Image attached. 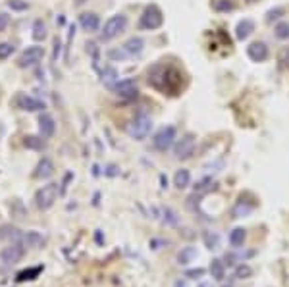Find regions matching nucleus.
<instances>
[{"label": "nucleus", "mask_w": 289, "mask_h": 287, "mask_svg": "<svg viewBox=\"0 0 289 287\" xmlns=\"http://www.w3.org/2000/svg\"><path fill=\"white\" fill-rule=\"evenodd\" d=\"M176 287H187V286H185V282H178V284H176Z\"/></svg>", "instance_id": "obj_40"}, {"label": "nucleus", "mask_w": 289, "mask_h": 287, "mask_svg": "<svg viewBox=\"0 0 289 287\" xmlns=\"http://www.w3.org/2000/svg\"><path fill=\"white\" fill-rule=\"evenodd\" d=\"M204 274V270L202 268H197V270H189L187 272V278H200Z\"/></svg>", "instance_id": "obj_37"}, {"label": "nucleus", "mask_w": 289, "mask_h": 287, "mask_svg": "<svg viewBox=\"0 0 289 287\" xmlns=\"http://www.w3.org/2000/svg\"><path fill=\"white\" fill-rule=\"evenodd\" d=\"M162 23H164L162 10L158 6H154V4L146 6L143 16H141V19H139V27L144 29V31H152V29H158Z\"/></svg>", "instance_id": "obj_1"}, {"label": "nucleus", "mask_w": 289, "mask_h": 287, "mask_svg": "<svg viewBox=\"0 0 289 287\" xmlns=\"http://www.w3.org/2000/svg\"><path fill=\"white\" fill-rule=\"evenodd\" d=\"M10 25V16L8 14H0V31H6V27Z\"/></svg>", "instance_id": "obj_35"}, {"label": "nucleus", "mask_w": 289, "mask_h": 287, "mask_svg": "<svg viewBox=\"0 0 289 287\" xmlns=\"http://www.w3.org/2000/svg\"><path fill=\"white\" fill-rule=\"evenodd\" d=\"M33 39L35 41H45L47 39V25L43 23V19H37L33 23Z\"/></svg>", "instance_id": "obj_22"}, {"label": "nucleus", "mask_w": 289, "mask_h": 287, "mask_svg": "<svg viewBox=\"0 0 289 287\" xmlns=\"http://www.w3.org/2000/svg\"><path fill=\"white\" fill-rule=\"evenodd\" d=\"M116 79H118V71H116L114 68H104V69H102V83H104V85L112 87Z\"/></svg>", "instance_id": "obj_24"}, {"label": "nucleus", "mask_w": 289, "mask_h": 287, "mask_svg": "<svg viewBox=\"0 0 289 287\" xmlns=\"http://www.w3.org/2000/svg\"><path fill=\"white\" fill-rule=\"evenodd\" d=\"M23 254H25V249H23L21 243H10L8 247L2 249V253H0V260H2L6 266H12V264L19 262V260L23 258Z\"/></svg>", "instance_id": "obj_6"}, {"label": "nucleus", "mask_w": 289, "mask_h": 287, "mask_svg": "<svg viewBox=\"0 0 289 287\" xmlns=\"http://www.w3.org/2000/svg\"><path fill=\"white\" fill-rule=\"evenodd\" d=\"M199 287H212V284H210V282H200Z\"/></svg>", "instance_id": "obj_39"}, {"label": "nucleus", "mask_w": 289, "mask_h": 287, "mask_svg": "<svg viewBox=\"0 0 289 287\" xmlns=\"http://www.w3.org/2000/svg\"><path fill=\"white\" fill-rule=\"evenodd\" d=\"M144 43L141 37H131L126 45H124V51L127 52V54H131V56H135V54H139L141 51H143Z\"/></svg>", "instance_id": "obj_17"}, {"label": "nucleus", "mask_w": 289, "mask_h": 287, "mask_svg": "<svg viewBox=\"0 0 289 287\" xmlns=\"http://www.w3.org/2000/svg\"><path fill=\"white\" fill-rule=\"evenodd\" d=\"M204 241H206L208 249H216V245H218V235H210V233H206V235H204Z\"/></svg>", "instance_id": "obj_34"}, {"label": "nucleus", "mask_w": 289, "mask_h": 287, "mask_svg": "<svg viewBox=\"0 0 289 287\" xmlns=\"http://www.w3.org/2000/svg\"><path fill=\"white\" fill-rule=\"evenodd\" d=\"M60 47H62V45H60V41L56 39V41H54V54H52V60L58 58V54H60Z\"/></svg>", "instance_id": "obj_38"}, {"label": "nucleus", "mask_w": 289, "mask_h": 287, "mask_svg": "<svg viewBox=\"0 0 289 287\" xmlns=\"http://www.w3.org/2000/svg\"><path fill=\"white\" fill-rule=\"evenodd\" d=\"M212 8L216 12H232V10H235V4H234V0H214Z\"/></svg>", "instance_id": "obj_25"}, {"label": "nucleus", "mask_w": 289, "mask_h": 287, "mask_svg": "<svg viewBox=\"0 0 289 287\" xmlns=\"http://www.w3.org/2000/svg\"><path fill=\"white\" fill-rule=\"evenodd\" d=\"M234 276H235L237 280H247V278H251V276H253V268H251L249 264H239V266L235 268Z\"/></svg>", "instance_id": "obj_26"}, {"label": "nucleus", "mask_w": 289, "mask_h": 287, "mask_svg": "<svg viewBox=\"0 0 289 287\" xmlns=\"http://www.w3.org/2000/svg\"><path fill=\"white\" fill-rule=\"evenodd\" d=\"M245 237H247L245 230L243 228H235V230L230 233V245L235 247V249H239V247H243V243H245Z\"/></svg>", "instance_id": "obj_21"}, {"label": "nucleus", "mask_w": 289, "mask_h": 287, "mask_svg": "<svg viewBox=\"0 0 289 287\" xmlns=\"http://www.w3.org/2000/svg\"><path fill=\"white\" fill-rule=\"evenodd\" d=\"M79 25L85 31H96L98 25H100V19H98V16L93 14V12H85V14L79 16Z\"/></svg>", "instance_id": "obj_14"}, {"label": "nucleus", "mask_w": 289, "mask_h": 287, "mask_svg": "<svg viewBox=\"0 0 289 287\" xmlns=\"http://www.w3.org/2000/svg\"><path fill=\"white\" fill-rule=\"evenodd\" d=\"M224 287H230V286H224Z\"/></svg>", "instance_id": "obj_41"}, {"label": "nucleus", "mask_w": 289, "mask_h": 287, "mask_svg": "<svg viewBox=\"0 0 289 287\" xmlns=\"http://www.w3.org/2000/svg\"><path fill=\"white\" fill-rule=\"evenodd\" d=\"M284 14H286V10H284V8H274V10H270V12L266 14V19H268V21H274V19L282 17Z\"/></svg>", "instance_id": "obj_33"}, {"label": "nucleus", "mask_w": 289, "mask_h": 287, "mask_svg": "<svg viewBox=\"0 0 289 287\" xmlns=\"http://www.w3.org/2000/svg\"><path fill=\"white\" fill-rule=\"evenodd\" d=\"M45 245V237L39 233V231H27L23 235V247H33V249H39Z\"/></svg>", "instance_id": "obj_15"}, {"label": "nucleus", "mask_w": 289, "mask_h": 287, "mask_svg": "<svg viewBox=\"0 0 289 287\" xmlns=\"http://www.w3.org/2000/svg\"><path fill=\"white\" fill-rule=\"evenodd\" d=\"M39 131H41V137L43 139H50L56 131V123H54V118L50 114H43L39 118Z\"/></svg>", "instance_id": "obj_12"}, {"label": "nucleus", "mask_w": 289, "mask_h": 287, "mask_svg": "<svg viewBox=\"0 0 289 287\" xmlns=\"http://www.w3.org/2000/svg\"><path fill=\"white\" fill-rule=\"evenodd\" d=\"M247 54H249V58H251L253 62H264L270 52H268L266 43L256 41V43H251V45L247 47Z\"/></svg>", "instance_id": "obj_11"}, {"label": "nucleus", "mask_w": 289, "mask_h": 287, "mask_svg": "<svg viewBox=\"0 0 289 287\" xmlns=\"http://www.w3.org/2000/svg\"><path fill=\"white\" fill-rule=\"evenodd\" d=\"M152 129V119L146 114H139L129 125H127V135L135 141H143L144 137L150 133Z\"/></svg>", "instance_id": "obj_2"}, {"label": "nucleus", "mask_w": 289, "mask_h": 287, "mask_svg": "<svg viewBox=\"0 0 289 287\" xmlns=\"http://www.w3.org/2000/svg\"><path fill=\"white\" fill-rule=\"evenodd\" d=\"M274 35H276L280 41H288L289 39V21H280V23L274 27Z\"/></svg>", "instance_id": "obj_23"}, {"label": "nucleus", "mask_w": 289, "mask_h": 287, "mask_svg": "<svg viewBox=\"0 0 289 287\" xmlns=\"http://www.w3.org/2000/svg\"><path fill=\"white\" fill-rule=\"evenodd\" d=\"M8 6H10L12 10H16V12H23V10L29 8L27 0H8Z\"/></svg>", "instance_id": "obj_31"}, {"label": "nucleus", "mask_w": 289, "mask_h": 287, "mask_svg": "<svg viewBox=\"0 0 289 287\" xmlns=\"http://www.w3.org/2000/svg\"><path fill=\"white\" fill-rule=\"evenodd\" d=\"M164 222L170 224V226H176V224H178V216H176V212L170 210V208H164Z\"/></svg>", "instance_id": "obj_32"}, {"label": "nucleus", "mask_w": 289, "mask_h": 287, "mask_svg": "<svg viewBox=\"0 0 289 287\" xmlns=\"http://www.w3.org/2000/svg\"><path fill=\"white\" fill-rule=\"evenodd\" d=\"M280 62L284 68H289V49H284L282 54H280Z\"/></svg>", "instance_id": "obj_36"}, {"label": "nucleus", "mask_w": 289, "mask_h": 287, "mask_svg": "<svg viewBox=\"0 0 289 287\" xmlns=\"http://www.w3.org/2000/svg\"><path fill=\"white\" fill-rule=\"evenodd\" d=\"M14 51H16V47L12 43H0V60L10 58L14 54Z\"/></svg>", "instance_id": "obj_28"}, {"label": "nucleus", "mask_w": 289, "mask_h": 287, "mask_svg": "<svg viewBox=\"0 0 289 287\" xmlns=\"http://www.w3.org/2000/svg\"><path fill=\"white\" fill-rule=\"evenodd\" d=\"M58 193H60L58 183H48V185H45V187H41V189L37 191V195H35L37 208H41V210H48V208L56 203Z\"/></svg>", "instance_id": "obj_3"}, {"label": "nucleus", "mask_w": 289, "mask_h": 287, "mask_svg": "<svg viewBox=\"0 0 289 287\" xmlns=\"http://www.w3.org/2000/svg\"><path fill=\"white\" fill-rule=\"evenodd\" d=\"M45 56V51L43 47H29L27 51L21 52V56L18 58V66L19 68H29V66H35L37 62H41Z\"/></svg>", "instance_id": "obj_9"}, {"label": "nucleus", "mask_w": 289, "mask_h": 287, "mask_svg": "<svg viewBox=\"0 0 289 287\" xmlns=\"http://www.w3.org/2000/svg\"><path fill=\"white\" fill-rule=\"evenodd\" d=\"M41 266H37V268H31V270H25V272H19L18 274V282H25V280H33L35 276H39L41 274Z\"/></svg>", "instance_id": "obj_27"}, {"label": "nucleus", "mask_w": 289, "mask_h": 287, "mask_svg": "<svg viewBox=\"0 0 289 287\" xmlns=\"http://www.w3.org/2000/svg\"><path fill=\"white\" fill-rule=\"evenodd\" d=\"M249 2H253V0H249Z\"/></svg>", "instance_id": "obj_42"}, {"label": "nucleus", "mask_w": 289, "mask_h": 287, "mask_svg": "<svg viewBox=\"0 0 289 287\" xmlns=\"http://www.w3.org/2000/svg\"><path fill=\"white\" fill-rule=\"evenodd\" d=\"M195 256H197L195 249H185V251L180 253L178 260H180V264H187V262H191V258H195Z\"/></svg>", "instance_id": "obj_29"}, {"label": "nucleus", "mask_w": 289, "mask_h": 287, "mask_svg": "<svg viewBox=\"0 0 289 287\" xmlns=\"http://www.w3.org/2000/svg\"><path fill=\"white\" fill-rule=\"evenodd\" d=\"M118 97H124V99H133L137 97V91H139V85L135 79H124V81H118L110 87Z\"/></svg>", "instance_id": "obj_8"}, {"label": "nucleus", "mask_w": 289, "mask_h": 287, "mask_svg": "<svg viewBox=\"0 0 289 287\" xmlns=\"http://www.w3.org/2000/svg\"><path fill=\"white\" fill-rule=\"evenodd\" d=\"M25 147H29V149H43V139H39V137H33V135H29V137H25Z\"/></svg>", "instance_id": "obj_30"}, {"label": "nucleus", "mask_w": 289, "mask_h": 287, "mask_svg": "<svg viewBox=\"0 0 289 287\" xmlns=\"http://www.w3.org/2000/svg\"><path fill=\"white\" fill-rule=\"evenodd\" d=\"M189 183H191V173H189V170H178L176 172V175H174V185L178 189H185V187H189Z\"/></svg>", "instance_id": "obj_20"}, {"label": "nucleus", "mask_w": 289, "mask_h": 287, "mask_svg": "<svg viewBox=\"0 0 289 287\" xmlns=\"http://www.w3.org/2000/svg\"><path fill=\"white\" fill-rule=\"evenodd\" d=\"M126 25H127V17L124 16V14H118V16H112L106 23H104V29H102V33H100V37L104 39V41H110V39H114V37H118L120 33H124V29H126Z\"/></svg>", "instance_id": "obj_4"}, {"label": "nucleus", "mask_w": 289, "mask_h": 287, "mask_svg": "<svg viewBox=\"0 0 289 287\" xmlns=\"http://www.w3.org/2000/svg\"><path fill=\"white\" fill-rule=\"evenodd\" d=\"M254 31V23L251 21V19H243V21H239L237 23V29H235V35H237V39L239 41H245L251 33Z\"/></svg>", "instance_id": "obj_18"}, {"label": "nucleus", "mask_w": 289, "mask_h": 287, "mask_svg": "<svg viewBox=\"0 0 289 287\" xmlns=\"http://www.w3.org/2000/svg\"><path fill=\"white\" fill-rule=\"evenodd\" d=\"M23 235L25 233L21 230H18L16 226H2L0 228V237L10 241V243H21L23 245Z\"/></svg>", "instance_id": "obj_13"}, {"label": "nucleus", "mask_w": 289, "mask_h": 287, "mask_svg": "<svg viewBox=\"0 0 289 287\" xmlns=\"http://www.w3.org/2000/svg\"><path fill=\"white\" fill-rule=\"evenodd\" d=\"M174 141H176V127L168 125V127H162V129L154 135L152 145H154V149H156V151L166 152V151L174 145Z\"/></svg>", "instance_id": "obj_5"}, {"label": "nucleus", "mask_w": 289, "mask_h": 287, "mask_svg": "<svg viewBox=\"0 0 289 287\" xmlns=\"http://www.w3.org/2000/svg\"><path fill=\"white\" fill-rule=\"evenodd\" d=\"M210 274H212V278H214V280L222 282V280L226 278V264H224L222 260L214 258V260L210 262Z\"/></svg>", "instance_id": "obj_19"}, {"label": "nucleus", "mask_w": 289, "mask_h": 287, "mask_svg": "<svg viewBox=\"0 0 289 287\" xmlns=\"http://www.w3.org/2000/svg\"><path fill=\"white\" fill-rule=\"evenodd\" d=\"M14 104L19 108V110H25V112H37V110H43L45 108V102L29 97V95H23L19 93L16 99H14Z\"/></svg>", "instance_id": "obj_10"}, {"label": "nucleus", "mask_w": 289, "mask_h": 287, "mask_svg": "<svg viewBox=\"0 0 289 287\" xmlns=\"http://www.w3.org/2000/svg\"><path fill=\"white\" fill-rule=\"evenodd\" d=\"M174 152H176V158H180V160H187V158H191L193 152H195V135L187 133L185 137H181V139L178 141Z\"/></svg>", "instance_id": "obj_7"}, {"label": "nucleus", "mask_w": 289, "mask_h": 287, "mask_svg": "<svg viewBox=\"0 0 289 287\" xmlns=\"http://www.w3.org/2000/svg\"><path fill=\"white\" fill-rule=\"evenodd\" d=\"M52 173H54V164H52V160H50V158H43V160L37 164L35 177H39V179H48Z\"/></svg>", "instance_id": "obj_16"}]
</instances>
